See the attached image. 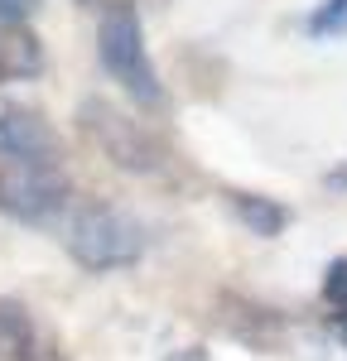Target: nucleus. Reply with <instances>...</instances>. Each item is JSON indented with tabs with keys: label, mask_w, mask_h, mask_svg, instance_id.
<instances>
[{
	"label": "nucleus",
	"mask_w": 347,
	"mask_h": 361,
	"mask_svg": "<svg viewBox=\"0 0 347 361\" xmlns=\"http://www.w3.org/2000/svg\"><path fill=\"white\" fill-rule=\"evenodd\" d=\"M68 255L92 270V275H106V270H126L135 265L150 246L145 236V222L130 217L126 207H111V202H83L68 222Z\"/></svg>",
	"instance_id": "f03ea898"
},
{
	"label": "nucleus",
	"mask_w": 347,
	"mask_h": 361,
	"mask_svg": "<svg viewBox=\"0 0 347 361\" xmlns=\"http://www.w3.org/2000/svg\"><path fill=\"white\" fill-rule=\"evenodd\" d=\"M338 342H343V347H347V313H343V318H338Z\"/></svg>",
	"instance_id": "4468645a"
},
{
	"label": "nucleus",
	"mask_w": 347,
	"mask_h": 361,
	"mask_svg": "<svg viewBox=\"0 0 347 361\" xmlns=\"http://www.w3.org/2000/svg\"><path fill=\"white\" fill-rule=\"evenodd\" d=\"M73 197V178L63 164H5L0 169V212L10 222L39 226L58 217Z\"/></svg>",
	"instance_id": "20e7f679"
},
{
	"label": "nucleus",
	"mask_w": 347,
	"mask_h": 361,
	"mask_svg": "<svg viewBox=\"0 0 347 361\" xmlns=\"http://www.w3.org/2000/svg\"><path fill=\"white\" fill-rule=\"evenodd\" d=\"M34 5H39V0H0V25H5V29L20 25V20H25Z\"/></svg>",
	"instance_id": "9b49d317"
},
{
	"label": "nucleus",
	"mask_w": 347,
	"mask_h": 361,
	"mask_svg": "<svg viewBox=\"0 0 347 361\" xmlns=\"http://www.w3.org/2000/svg\"><path fill=\"white\" fill-rule=\"evenodd\" d=\"M164 361H207V352H202V347H178V352H169Z\"/></svg>",
	"instance_id": "ddd939ff"
},
{
	"label": "nucleus",
	"mask_w": 347,
	"mask_h": 361,
	"mask_svg": "<svg viewBox=\"0 0 347 361\" xmlns=\"http://www.w3.org/2000/svg\"><path fill=\"white\" fill-rule=\"evenodd\" d=\"M78 126L83 135L111 159L121 173H140V178H154L169 169V145L154 135L145 121L126 116L121 106H111L106 97H87L78 106Z\"/></svg>",
	"instance_id": "7ed1b4c3"
},
{
	"label": "nucleus",
	"mask_w": 347,
	"mask_h": 361,
	"mask_svg": "<svg viewBox=\"0 0 347 361\" xmlns=\"http://www.w3.org/2000/svg\"><path fill=\"white\" fill-rule=\"evenodd\" d=\"M63 140L49 126V116L25 106V102H5L0 97V159L10 164H58Z\"/></svg>",
	"instance_id": "39448f33"
},
{
	"label": "nucleus",
	"mask_w": 347,
	"mask_h": 361,
	"mask_svg": "<svg viewBox=\"0 0 347 361\" xmlns=\"http://www.w3.org/2000/svg\"><path fill=\"white\" fill-rule=\"evenodd\" d=\"M97 58H102L106 78L121 82V92L135 106H145V111L164 106V82H159V73L150 63L140 15H135L130 0H116V5L102 10V20H97Z\"/></svg>",
	"instance_id": "f257e3e1"
},
{
	"label": "nucleus",
	"mask_w": 347,
	"mask_h": 361,
	"mask_svg": "<svg viewBox=\"0 0 347 361\" xmlns=\"http://www.w3.org/2000/svg\"><path fill=\"white\" fill-rule=\"evenodd\" d=\"M323 183H328L333 193H347V164H333L328 173H323Z\"/></svg>",
	"instance_id": "f8f14e48"
},
{
	"label": "nucleus",
	"mask_w": 347,
	"mask_h": 361,
	"mask_svg": "<svg viewBox=\"0 0 347 361\" xmlns=\"http://www.w3.org/2000/svg\"><path fill=\"white\" fill-rule=\"evenodd\" d=\"M227 207L236 212V222L246 226L251 236H260V241H275V236L289 226V207H285V202H275V197H265V193L227 188Z\"/></svg>",
	"instance_id": "0eeeda50"
},
{
	"label": "nucleus",
	"mask_w": 347,
	"mask_h": 361,
	"mask_svg": "<svg viewBox=\"0 0 347 361\" xmlns=\"http://www.w3.org/2000/svg\"><path fill=\"white\" fill-rule=\"evenodd\" d=\"M44 73V44L25 25H10L0 34V82H25Z\"/></svg>",
	"instance_id": "6e6552de"
},
{
	"label": "nucleus",
	"mask_w": 347,
	"mask_h": 361,
	"mask_svg": "<svg viewBox=\"0 0 347 361\" xmlns=\"http://www.w3.org/2000/svg\"><path fill=\"white\" fill-rule=\"evenodd\" d=\"M304 29L314 39H338V34H347V0H318L314 15L304 20Z\"/></svg>",
	"instance_id": "1a4fd4ad"
},
{
	"label": "nucleus",
	"mask_w": 347,
	"mask_h": 361,
	"mask_svg": "<svg viewBox=\"0 0 347 361\" xmlns=\"http://www.w3.org/2000/svg\"><path fill=\"white\" fill-rule=\"evenodd\" d=\"M323 304L333 308V318L347 313V255H338L328 265V275H323Z\"/></svg>",
	"instance_id": "9d476101"
},
{
	"label": "nucleus",
	"mask_w": 347,
	"mask_h": 361,
	"mask_svg": "<svg viewBox=\"0 0 347 361\" xmlns=\"http://www.w3.org/2000/svg\"><path fill=\"white\" fill-rule=\"evenodd\" d=\"M0 361H63L54 337L34 323V313L5 294H0Z\"/></svg>",
	"instance_id": "423d86ee"
}]
</instances>
